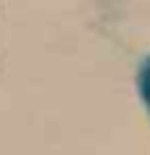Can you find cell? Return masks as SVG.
Here are the masks:
<instances>
[{
    "label": "cell",
    "mask_w": 150,
    "mask_h": 155,
    "mask_svg": "<svg viewBox=\"0 0 150 155\" xmlns=\"http://www.w3.org/2000/svg\"><path fill=\"white\" fill-rule=\"evenodd\" d=\"M137 92H140V97L145 100V105L150 108V55L142 61L140 71H137Z\"/></svg>",
    "instance_id": "cell-1"
}]
</instances>
